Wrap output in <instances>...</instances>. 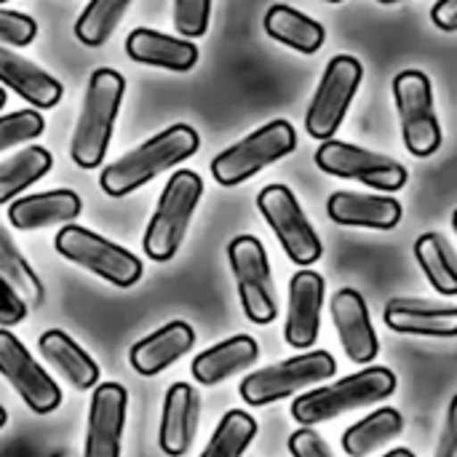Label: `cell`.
<instances>
[{"instance_id": "cell-38", "label": "cell", "mask_w": 457, "mask_h": 457, "mask_svg": "<svg viewBox=\"0 0 457 457\" xmlns=\"http://www.w3.org/2000/svg\"><path fill=\"white\" fill-rule=\"evenodd\" d=\"M436 457H457V396H453L445 418V428L436 445Z\"/></svg>"}, {"instance_id": "cell-30", "label": "cell", "mask_w": 457, "mask_h": 457, "mask_svg": "<svg viewBox=\"0 0 457 457\" xmlns=\"http://www.w3.org/2000/svg\"><path fill=\"white\" fill-rule=\"evenodd\" d=\"M131 0H88L75 21V35L83 46H102L120 24Z\"/></svg>"}, {"instance_id": "cell-45", "label": "cell", "mask_w": 457, "mask_h": 457, "mask_svg": "<svg viewBox=\"0 0 457 457\" xmlns=\"http://www.w3.org/2000/svg\"><path fill=\"white\" fill-rule=\"evenodd\" d=\"M327 3H343V0H327Z\"/></svg>"}, {"instance_id": "cell-33", "label": "cell", "mask_w": 457, "mask_h": 457, "mask_svg": "<svg viewBox=\"0 0 457 457\" xmlns=\"http://www.w3.org/2000/svg\"><path fill=\"white\" fill-rule=\"evenodd\" d=\"M43 129H46V120L35 110H19V112L0 115V150L29 142V139L40 137Z\"/></svg>"}, {"instance_id": "cell-39", "label": "cell", "mask_w": 457, "mask_h": 457, "mask_svg": "<svg viewBox=\"0 0 457 457\" xmlns=\"http://www.w3.org/2000/svg\"><path fill=\"white\" fill-rule=\"evenodd\" d=\"M431 19L436 27H442L445 32H455L457 29V0H439L431 11Z\"/></svg>"}, {"instance_id": "cell-3", "label": "cell", "mask_w": 457, "mask_h": 457, "mask_svg": "<svg viewBox=\"0 0 457 457\" xmlns=\"http://www.w3.org/2000/svg\"><path fill=\"white\" fill-rule=\"evenodd\" d=\"M394 391H396V375L388 367H370L332 386L303 394L292 404V418L300 426H316V423L340 418L351 410L372 407L388 399Z\"/></svg>"}, {"instance_id": "cell-14", "label": "cell", "mask_w": 457, "mask_h": 457, "mask_svg": "<svg viewBox=\"0 0 457 457\" xmlns=\"http://www.w3.org/2000/svg\"><path fill=\"white\" fill-rule=\"evenodd\" d=\"M129 394L118 383H102L94 388L88 407L86 450L83 457H120V436L126 426Z\"/></svg>"}, {"instance_id": "cell-1", "label": "cell", "mask_w": 457, "mask_h": 457, "mask_svg": "<svg viewBox=\"0 0 457 457\" xmlns=\"http://www.w3.org/2000/svg\"><path fill=\"white\" fill-rule=\"evenodd\" d=\"M198 142L201 139L193 126H187V123L169 126L158 137L147 139L137 150L126 153L115 163H110L102 171L99 185L107 195H115V198L129 195L137 187H142L145 182H150L153 177H158L161 171L190 158L198 150Z\"/></svg>"}, {"instance_id": "cell-29", "label": "cell", "mask_w": 457, "mask_h": 457, "mask_svg": "<svg viewBox=\"0 0 457 457\" xmlns=\"http://www.w3.org/2000/svg\"><path fill=\"white\" fill-rule=\"evenodd\" d=\"M54 166V158L46 147H27L8 161L0 163V204H8L19 193H24L32 182H37L43 174H48Z\"/></svg>"}, {"instance_id": "cell-11", "label": "cell", "mask_w": 457, "mask_h": 457, "mask_svg": "<svg viewBox=\"0 0 457 457\" xmlns=\"http://www.w3.org/2000/svg\"><path fill=\"white\" fill-rule=\"evenodd\" d=\"M257 209L265 217V222L278 236L287 257L295 265H311L321 257V241L308 222L300 201L287 185H268L257 195Z\"/></svg>"}, {"instance_id": "cell-5", "label": "cell", "mask_w": 457, "mask_h": 457, "mask_svg": "<svg viewBox=\"0 0 457 457\" xmlns=\"http://www.w3.org/2000/svg\"><path fill=\"white\" fill-rule=\"evenodd\" d=\"M337 372V361L327 351H308L303 356H292L273 367L257 370L244 378L238 386L241 399L249 407H265L281 402L308 386H319Z\"/></svg>"}, {"instance_id": "cell-41", "label": "cell", "mask_w": 457, "mask_h": 457, "mask_svg": "<svg viewBox=\"0 0 457 457\" xmlns=\"http://www.w3.org/2000/svg\"><path fill=\"white\" fill-rule=\"evenodd\" d=\"M54 457H80V455H75V453H70V450H59Z\"/></svg>"}, {"instance_id": "cell-36", "label": "cell", "mask_w": 457, "mask_h": 457, "mask_svg": "<svg viewBox=\"0 0 457 457\" xmlns=\"http://www.w3.org/2000/svg\"><path fill=\"white\" fill-rule=\"evenodd\" d=\"M289 453L292 457H335L329 445L316 431H311V426H305L289 436Z\"/></svg>"}, {"instance_id": "cell-26", "label": "cell", "mask_w": 457, "mask_h": 457, "mask_svg": "<svg viewBox=\"0 0 457 457\" xmlns=\"http://www.w3.org/2000/svg\"><path fill=\"white\" fill-rule=\"evenodd\" d=\"M265 32L273 40H278V43H284V46H289V48H295L300 54H316L324 46V37H327L324 27L316 19H311L303 11H297L292 5H284V3H276V5L268 8Z\"/></svg>"}, {"instance_id": "cell-24", "label": "cell", "mask_w": 457, "mask_h": 457, "mask_svg": "<svg viewBox=\"0 0 457 457\" xmlns=\"http://www.w3.org/2000/svg\"><path fill=\"white\" fill-rule=\"evenodd\" d=\"M40 356L78 391H88L99 380V367L96 361L62 329H48L37 340Z\"/></svg>"}, {"instance_id": "cell-15", "label": "cell", "mask_w": 457, "mask_h": 457, "mask_svg": "<svg viewBox=\"0 0 457 457\" xmlns=\"http://www.w3.org/2000/svg\"><path fill=\"white\" fill-rule=\"evenodd\" d=\"M321 305H324V278L313 270L295 273L289 284V311L284 327V340L292 348L297 351L313 348L321 327Z\"/></svg>"}, {"instance_id": "cell-25", "label": "cell", "mask_w": 457, "mask_h": 457, "mask_svg": "<svg viewBox=\"0 0 457 457\" xmlns=\"http://www.w3.org/2000/svg\"><path fill=\"white\" fill-rule=\"evenodd\" d=\"M80 214V198L72 190H48L16 198L8 206V220L19 230H37L56 222H70Z\"/></svg>"}, {"instance_id": "cell-19", "label": "cell", "mask_w": 457, "mask_h": 457, "mask_svg": "<svg viewBox=\"0 0 457 457\" xmlns=\"http://www.w3.org/2000/svg\"><path fill=\"white\" fill-rule=\"evenodd\" d=\"M327 214L337 225L391 230L402 222V204L388 195H361L337 190L327 201Z\"/></svg>"}, {"instance_id": "cell-34", "label": "cell", "mask_w": 457, "mask_h": 457, "mask_svg": "<svg viewBox=\"0 0 457 457\" xmlns=\"http://www.w3.org/2000/svg\"><path fill=\"white\" fill-rule=\"evenodd\" d=\"M212 0H174V29L185 37H201L209 29Z\"/></svg>"}, {"instance_id": "cell-31", "label": "cell", "mask_w": 457, "mask_h": 457, "mask_svg": "<svg viewBox=\"0 0 457 457\" xmlns=\"http://www.w3.org/2000/svg\"><path fill=\"white\" fill-rule=\"evenodd\" d=\"M254 436H257V420L244 410H230L220 420L201 457H241Z\"/></svg>"}, {"instance_id": "cell-22", "label": "cell", "mask_w": 457, "mask_h": 457, "mask_svg": "<svg viewBox=\"0 0 457 457\" xmlns=\"http://www.w3.org/2000/svg\"><path fill=\"white\" fill-rule=\"evenodd\" d=\"M0 83H5L11 91H16L21 99L40 110L54 107L64 91L56 78H51L46 70L8 48H0Z\"/></svg>"}, {"instance_id": "cell-43", "label": "cell", "mask_w": 457, "mask_h": 457, "mask_svg": "<svg viewBox=\"0 0 457 457\" xmlns=\"http://www.w3.org/2000/svg\"><path fill=\"white\" fill-rule=\"evenodd\" d=\"M3 423H5V410L0 407V428H3Z\"/></svg>"}, {"instance_id": "cell-9", "label": "cell", "mask_w": 457, "mask_h": 457, "mask_svg": "<svg viewBox=\"0 0 457 457\" xmlns=\"http://www.w3.org/2000/svg\"><path fill=\"white\" fill-rule=\"evenodd\" d=\"M228 257L246 319L252 324H270L278 316V303L262 241L254 236H236L228 246Z\"/></svg>"}, {"instance_id": "cell-21", "label": "cell", "mask_w": 457, "mask_h": 457, "mask_svg": "<svg viewBox=\"0 0 457 457\" xmlns=\"http://www.w3.org/2000/svg\"><path fill=\"white\" fill-rule=\"evenodd\" d=\"M126 54L139 64H153L174 72H187L198 62V48L190 40L171 37L147 27H137L126 37Z\"/></svg>"}, {"instance_id": "cell-28", "label": "cell", "mask_w": 457, "mask_h": 457, "mask_svg": "<svg viewBox=\"0 0 457 457\" xmlns=\"http://www.w3.org/2000/svg\"><path fill=\"white\" fill-rule=\"evenodd\" d=\"M415 257H418L423 273L428 276L431 287L445 297H455L457 262L455 249L450 246V241L439 233H423L415 241Z\"/></svg>"}, {"instance_id": "cell-27", "label": "cell", "mask_w": 457, "mask_h": 457, "mask_svg": "<svg viewBox=\"0 0 457 457\" xmlns=\"http://www.w3.org/2000/svg\"><path fill=\"white\" fill-rule=\"evenodd\" d=\"M402 431H404L402 412L394 407H380L372 415H367L364 420L353 423L343 434V450L351 457H367L375 450L386 447L388 442H394Z\"/></svg>"}, {"instance_id": "cell-42", "label": "cell", "mask_w": 457, "mask_h": 457, "mask_svg": "<svg viewBox=\"0 0 457 457\" xmlns=\"http://www.w3.org/2000/svg\"><path fill=\"white\" fill-rule=\"evenodd\" d=\"M3 107H5V91L0 88V110H3Z\"/></svg>"}, {"instance_id": "cell-13", "label": "cell", "mask_w": 457, "mask_h": 457, "mask_svg": "<svg viewBox=\"0 0 457 457\" xmlns=\"http://www.w3.org/2000/svg\"><path fill=\"white\" fill-rule=\"evenodd\" d=\"M0 375L13 386V391L35 415H48L62 404V391L54 378L8 329H0Z\"/></svg>"}, {"instance_id": "cell-12", "label": "cell", "mask_w": 457, "mask_h": 457, "mask_svg": "<svg viewBox=\"0 0 457 457\" xmlns=\"http://www.w3.org/2000/svg\"><path fill=\"white\" fill-rule=\"evenodd\" d=\"M316 166L340 179H359L375 190H402L407 185V169L380 153L364 150L351 142L324 139L316 150Z\"/></svg>"}, {"instance_id": "cell-23", "label": "cell", "mask_w": 457, "mask_h": 457, "mask_svg": "<svg viewBox=\"0 0 457 457\" xmlns=\"http://www.w3.org/2000/svg\"><path fill=\"white\" fill-rule=\"evenodd\" d=\"M260 356V345L254 337L249 335H236L230 340H222L212 348H206L204 353H198L193 359V378L201 386H217L228 378H233L236 372L252 367Z\"/></svg>"}, {"instance_id": "cell-40", "label": "cell", "mask_w": 457, "mask_h": 457, "mask_svg": "<svg viewBox=\"0 0 457 457\" xmlns=\"http://www.w3.org/2000/svg\"><path fill=\"white\" fill-rule=\"evenodd\" d=\"M383 457H415V453H410L407 447H399V450H391L388 455H383Z\"/></svg>"}, {"instance_id": "cell-4", "label": "cell", "mask_w": 457, "mask_h": 457, "mask_svg": "<svg viewBox=\"0 0 457 457\" xmlns=\"http://www.w3.org/2000/svg\"><path fill=\"white\" fill-rule=\"evenodd\" d=\"M204 193V182L195 171L179 169L174 177H169L155 214L145 230V254L155 262H169L179 244L185 241L190 217L198 206V198Z\"/></svg>"}, {"instance_id": "cell-16", "label": "cell", "mask_w": 457, "mask_h": 457, "mask_svg": "<svg viewBox=\"0 0 457 457\" xmlns=\"http://www.w3.org/2000/svg\"><path fill=\"white\" fill-rule=\"evenodd\" d=\"M332 321L345 356L353 364H372L380 345L370 319V308L356 289H340L332 297Z\"/></svg>"}, {"instance_id": "cell-2", "label": "cell", "mask_w": 457, "mask_h": 457, "mask_svg": "<svg viewBox=\"0 0 457 457\" xmlns=\"http://www.w3.org/2000/svg\"><path fill=\"white\" fill-rule=\"evenodd\" d=\"M123 91H126V80L118 70L99 67L88 78L83 110L70 145L72 161L80 169H96L104 161Z\"/></svg>"}, {"instance_id": "cell-10", "label": "cell", "mask_w": 457, "mask_h": 457, "mask_svg": "<svg viewBox=\"0 0 457 457\" xmlns=\"http://www.w3.org/2000/svg\"><path fill=\"white\" fill-rule=\"evenodd\" d=\"M364 67L356 56L340 54L327 64V72L313 94V102L305 115V129L316 139H332L359 91Z\"/></svg>"}, {"instance_id": "cell-32", "label": "cell", "mask_w": 457, "mask_h": 457, "mask_svg": "<svg viewBox=\"0 0 457 457\" xmlns=\"http://www.w3.org/2000/svg\"><path fill=\"white\" fill-rule=\"evenodd\" d=\"M0 278L5 284H11L24 303H29V305L43 303V284H40L37 273L29 268V262L21 257V252L11 244V238H5L3 230H0Z\"/></svg>"}, {"instance_id": "cell-37", "label": "cell", "mask_w": 457, "mask_h": 457, "mask_svg": "<svg viewBox=\"0 0 457 457\" xmlns=\"http://www.w3.org/2000/svg\"><path fill=\"white\" fill-rule=\"evenodd\" d=\"M27 303L19 297V292L0 278V327H16L27 316Z\"/></svg>"}, {"instance_id": "cell-6", "label": "cell", "mask_w": 457, "mask_h": 457, "mask_svg": "<svg viewBox=\"0 0 457 457\" xmlns=\"http://www.w3.org/2000/svg\"><path fill=\"white\" fill-rule=\"evenodd\" d=\"M297 147L295 126L287 120H270L268 126L257 129L254 134L244 137L225 153L212 161V174L220 185L233 187L252 179L265 166L281 161Z\"/></svg>"}, {"instance_id": "cell-35", "label": "cell", "mask_w": 457, "mask_h": 457, "mask_svg": "<svg viewBox=\"0 0 457 457\" xmlns=\"http://www.w3.org/2000/svg\"><path fill=\"white\" fill-rule=\"evenodd\" d=\"M35 35H37V24L32 16L0 8V43L21 48V46H29Z\"/></svg>"}, {"instance_id": "cell-7", "label": "cell", "mask_w": 457, "mask_h": 457, "mask_svg": "<svg viewBox=\"0 0 457 457\" xmlns=\"http://www.w3.org/2000/svg\"><path fill=\"white\" fill-rule=\"evenodd\" d=\"M54 246L70 262L86 268L88 273H94L120 289L134 287L142 278V262L129 249L96 236L88 228L64 225L54 238Z\"/></svg>"}, {"instance_id": "cell-44", "label": "cell", "mask_w": 457, "mask_h": 457, "mask_svg": "<svg viewBox=\"0 0 457 457\" xmlns=\"http://www.w3.org/2000/svg\"><path fill=\"white\" fill-rule=\"evenodd\" d=\"M378 3H386V5H391V3H399V0H378Z\"/></svg>"}, {"instance_id": "cell-8", "label": "cell", "mask_w": 457, "mask_h": 457, "mask_svg": "<svg viewBox=\"0 0 457 457\" xmlns=\"http://www.w3.org/2000/svg\"><path fill=\"white\" fill-rule=\"evenodd\" d=\"M394 99L402 118L404 145L412 155L428 158L442 145V126L434 110L431 80L420 70H404L394 78Z\"/></svg>"}, {"instance_id": "cell-18", "label": "cell", "mask_w": 457, "mask_h": 457, "mask_svg": "<svg viewBox=\"0 0 457 457\" xmlns=\"http://www.w3.org/2000/svg\"><path fill=\"white\" fill-rule=\"evenodd\" d=\"M386 327L399 335H426V337H455V305H434L426 300H391L386 305Z\"/></svg>"}, {"instance_id": "cell-17", "label": "cell", "mask_w": 457, "mask_h": 457, "mask_svg": "<svg viewBox=\"0 0 457 457\" xmlns=\"http://www.w3.org/2000/svg\"><path fill=\"white\" fill-rule=\"evenodd\" d=\"M201 418V396L187 383H174L166 391L163 412H161V428H158V447L163 455L182 457L198 431Z\"/></svg>"}, {"instance_id": "cell-46", "label": "cell", "mask_w": 457, "mask_h": 457, "mask_svg": "<svg viewBox=\"0 0 457 457\" xmlns=\"http://www.w3.org/2000/svg\"><path fill=\"white\" fill-rule=\"evenodd\" d=\"M0 3H8V0H0Z\"/></svg>"}, {"instance_id": "cell-20", "label": "cell", "mask_w": 457, "mask_h": 457, "mask_svg": "<svg viewBox=\"0 0 457 457\" xmlns=\"http://www.w3.org/2000/svg\"><path fill=\"white\" fill-rule=\"evenodd\" d=\"M195 343V332L185 321H169L158 332L147 335L145 340L134 343L129 351V361L137 375L153 378L171 367L177 359H182Z\"/></svg>"}]
</instances>
